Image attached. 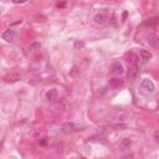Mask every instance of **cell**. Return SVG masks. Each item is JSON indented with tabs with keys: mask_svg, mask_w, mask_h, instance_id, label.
Here are the masks:
<instances>
[{
	"mask_svg": "<svg viewBox=\"0 0 159 159\" xmlns=\"http://www.w3.org/2000/svg\"><path fill=\"white\" fill-rule=\"evenodd\" d=\"M154 90H156V87H154V83L150 80H143L139 85V92L142 94H146V96L153 93Z\"/></svg>",
	"mask_w": 159,
	"mask_h": 159,
	"instance_id": "6da1fadb",
	"label": "cell"
},
{
	"mask_svg": "<svg viewBox=\"0 0 159 159\" xmlns=\"http://www.w3.org/2000/svg\"><path fill=\"white\" fill-rule=\"evenodd\" d=\"M60 129H61V132H63V133H72V132L81 129V126H78V124L75 122H66V123L61 124Z\"/></svg>",
	"mask_w": 159,
	"mask_h": 159,
	"instance_id": "7a4b0ae2",
	"label": "cell"
},
{
	"mask_svg": "<svg viewBox=\"0 0 159 159\" xmlns=\"http://www.w3.org/2000/svg\"><path fill=\"white\" fill-rule=\"evenodd\" d=\"M111 72L113 75H117V76H121V75H123L124 72V67L122 65V62L119 61H115L111 65Z\"/></svg>",
	"mask_w": 159,
	"mask_h": 159,
	"instance_id": "3957f363",
	"label": "cell"
},
{
	"mask_svg": "<svg viewBox=\"0 0 159 159\" xmlns=\"http://www.w3.org/2000/svg\"><path fill=\"white\" fill-rule=\"evenodd\" d=\"M3 39L6 41V42H14L15 39H16V32H15V30H5V31L3 32Z\"/></svg>",
	"mask_w": 159,
	"mask_h": 159,
	"instance_id": "277c9868",
	"label": "cell"
},
{
	"mask_svg": "<svg viewBox=\"0 0 159 159\" xmlns=\"http://www.w3.org/2000/svg\"><path fill=\"white\" fill-rule=\"evenodd\" d=\"M148 44L150 46L159 49V36L156 35V34H149L148 35Z\"/></svg>",
	"mask_w": 159,
	"mask_h": 159,
	"instance_id": "5b68a950",
	"label": "cell"
},
{
	"mask_svg": "<svg viewBox=\"0 0 159 159\" xmlns=\"http://www.w3.org/2000/svg\"><path fill=\"white\" fill-rule=\"evenodd\" d=\"M93 21L96 22L97 25H103L104 22L107 21V15H106L104 13H98V14L94 15Z\"/></svg>",
	"mask_w": 159,
	"mask_h": 159,
	"instance_id": "8992f818",
	"label": "cell"
},
{
	"mask_svg": "<svg viewBox=\"0 0 159 159\" xmlns=\"http://www.w3.org/2000/svg\"><path fill=\"white\" fill-rule=\"evenodd\" d=\"M142 25H143V26H148V28H156L157 25H159V18L148 19V20H146Z\"/></svg>",
	"mask_w": 159,
	"mask_h": 159,
	"instance_id": "52a82bcc",
	"label": "cell"
},
{
	"mask_svg": "<svg viewBox=\"0 0 159 159\" xmlns=\"http://www.w3.org/2000/svg\"><path fill=\"white\" fill-rule=\"evenodd\" d=\"M46 100L49 101V102H54L56 98H57V90H55V88H52V90H50V91H47L46 92Z\"/></svg>",
	"mask_w": 159,
	"mask_h": 159,
	"instance_id": "ba28073f",
	"label": "cell"
},
{
	"mask_svg": "<svg viewBox=\"0 0 159 159\" xmlns=\"http://www.w3.org/2000/svg\"><path fill=\"white\" fill-rule=\"evenodd\" d=\"M123 85V82L121 81L119 78H112V80H109V86L113 87V88H118L119 86H122Z\"/></svg>",
	"mask_w": 159,
	"mask_h": 159,
	"instance_id": "9c48e42d",
	"label": "cell"
},
{
	"mask_svg": "<svg viewBox=\"0 0 159 159\" xmlns=\"http://www.w3.org/2000/svg\"><path fill=\"white\" fill-rule=\"evenodd\" d=\"M139 54H141V57L144 60V61H148V60H150L152 59V52H149V51H147V50H141V52H139Z\"/></svg>",
	"mask_w": 159,
	"mask_h": 159,
	"instance_id": "30bf717a",
	"label": "cell"
},
{
	"mask_svg": "<svg viewBox=\"0 0 159 159\" xmlns=\"http://www.w3.org/2000/svg\"><path fill=\"white\" fill-rule=\"evenodd\" d=\"M131 144H132L131 139H129V138H124V139H123V142L121 143V148H122V150H126V149L129 148Z\"/></svg>",
	"mask_w": 159,
	"mask_h": 159,
	"instance_id": "8fae6325",
	"label": "cell"
},
{
	"mask_svg": "<svg viewBox=\"0 0 159 159\" xmlns=\"http://www.w3.org/2000/svg\"><path fill=\"white\" fill-rule=\"evenodd\" d=\"M137 73H138L137 66H135V65H133V66H132L131 69H129V72H128V77H129V78L132 80V78H134L135 76H137Z\"/></svg>",
	"mask_w": 159,
	"mask_h": 159,
	"instance_id": "7c38bea8",
	"label": "cell"
},
{
	"mask_svg": "<svg viewBox=\"0 0 159 159\" xmlns=\"http://www.w3.org/2000/svg\"><path fill=\"white\" fill-rule=\"evenodd\" d=\"M41 47V45L39 42H35V44H32L31 46H30V50H35V49H40Z\"/></svg>",
	"mask_w": 159,
	"mask_h": 159,
	"instance_id": "4fadbf2b",
	"label": "cell"
},
{
	"mask_svg": "<svg viewBox=\"0 0 159 159\" xmlns=\"http://www.w3.org/2000/svg\"><path fill=\"white\" fill-rule=\"evenodd\" d=\"M83 46H85V44H83V42H76V44H75V49L83 47Z\"/></svg>",
	"mask_w": 159,
	"mask_h": 159,
	"instance_id": "5bb4252c",
	"label": "cell"
},
{
	"mask_svg": "<svg viewBox=\"0 0 159 159\" xmlns=\"http://www.w3.org/2000/svg\"><path fill=\"white\" fill-rule=\"evenodd\" d=\"M13 1H14L15 4H24V3L28 1V0H13Z\"/></svg>",
	"mask_w": 159,
	"mask_h": 159,
	"instance_id": "9a60e30c",
	"label": "cell"
},
{
	"mask_svg": "<svg viewBox=\"0 0 159 159\" xmlns=\"http://www.w3.org/2000/svg\"><path fill=\"white\" fill-rule=\"evenodd\" d=\"M60 103H61V106H62V107H63V108H66V107H67L66 100H61V101H60Z\"/></svg>",
	"mask_w": 159,
	"mask_h": 159,
	"instance_id": "2e32d148",
	"label": "cell"
},
{
	"mask_svg": "<svg viewBox=\"0 0 159 159\" xmlns=\"http://www.w3.org/2000/svg\"><path fill=\"white\" fill-rule=\"evenodd\" d=\"M46 142H47L46 138H42V139H41V141L39 142V144H40V146H45V144H46Z\"/></svg>",
	"mask_w": 159,
	"mask_h": 159,
	"instance_id": "e0dca14e",
	"label": "cell"
},
{
	"mask_svg": "<svg viewBox=\"0 0 159 159\" xmlns=\"http://www.w3.org/2000/svg\"><path fill=\"white\" fill-rule=\"evenodd\" d=\"M127 15H128V13H127V11H124V13H123V20H126Z\"/></svg>",
	"mask_w": 159,
	"mask_h": 159,
	"instance_id": "ac0fdd59",
	"label": "cell"
},
{
	"mask_svg": "<svg viewBox=\"0 0 159 159\" xmlns=\"http://www.w3.org/2000/svg\"><path fill=\"white\" fill-rule=\"evenodd\" d=\"M156 137H157V142H159V133L156 134Z\"/></svg>",
	"mask_w": 159,
	"mask_h": 159,
	"instance_id": "d6986e66",
	"label": "cell"
}]
</instances>
